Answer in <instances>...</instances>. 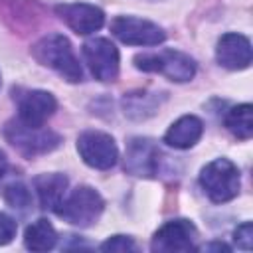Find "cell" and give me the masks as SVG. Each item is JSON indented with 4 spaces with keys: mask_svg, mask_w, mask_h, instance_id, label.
<instances>
[{
    "mask_svg": "<svg viewBox=\"0 0 253 253\" xmlns=\"http://www.w3.org/2000/svg\"><path fill=\"white\" fill-rule=\"evenodd\" d=\"M32 55L45 67L59 73L69 83H79L83 79V69L79 59L73 53V47L69 40L61 34H49L43 36L34 47Z\"/></svg>",
    "mask_w": 253,
    "mask_h": 253,
    "instance_id": "cell-1",
    "label": "cell"
},
{
    "mask_svg": "<svg viewBox=\"0 0 253 253\" xmlns=\"http://www.w3.org/2000/svg\"><path fill=\"white\" fill-rule=\"evenodd\" d=\"M134 67L146 73H160L174 83H186L196 75V61L178 49H162L158 53H136Z\"/></svg>",
    "mask_w": 253,
    "mask_h": 253,
    "instance_id": "cell-2",
    "label": "cell"
},
{
    "mask_svg": "<svg viewBox=\"0 0 253 253\" xmlns=\"http://www.w3.org/2000/svg\"><path fill=\"white\" fill-rule=\"evenodd\" d=\"M200 184L213 204H225L239 194L241 176L231 160L215 158L202 168Z\"/></svg>",
    "mask_w": 253,
    "mask_h": 253,
    "instance_id": "cell-3",
    "label": "cell"
},
{
    "mask_svg": "<svg viewBox=\"0 0 253 253\" xmlns=\"http://www.w3.org/2000/svg\"><path fill=\"white\" fill-rule=\"evenodd\" d=\"M4 136L6 140L18 150L22 152L24 156L32 158V156H38V154H45V152H51L53 148L59 146L61 142V136L49 128H43V126H30V125H24L22 121L14 119L10 123H6L4 126Z\"/></svg>",
    "mask_w": 253,
    "mask_h": 253,
    "instance_id": "cell-4",
    "label": "cell"
},
{
    "mask_svg": "<svg viewBox=\"0 0 253 253\" xmlns=\"http://www.w3.org/2000/svg\"><path fill=\"white\" fill-rule=\"evenodd\" d=\"M105 202L101 194L91 186H77L55 210V213L71 225L89 227L103 213Z\"/></svg>",
    "mask_w": 253,
    "mask_h": 253,
    "instance_id": "cell-5",
    "label": "cell"
},
{
    "mask_svg": "<svg viewBox=\"0 0 253 253\" xmlns=\"http://www.w3.org/2000/svg\"><path fill=\"white\" fill-rule=\"evenodd\" d=\"M83 59L91 71V75L103 83L115 81L119 75V49L107 38H91L81 47Z\"/></svg>",
    "mask_w": 253,
    "mask_h": 253,
    "instance_id": "cell-6",
    "label": "cell"
},
{
    "mask_svg": "<svg viewBox=\"0 0 253 253\" xmlns=\"http://www.w3.org/2000/svg\"><path fill=\"white\" fill-rule=\"evenodd\" d=\"M77 150L83 162L95 170H109L119 160L115 138L103 130H85L77 138Z\"/></svg>",
    "mask_w": 253,
    "mask_h": 253,
    "instance_id": "cell-7",
    "label": "cell"
},
{
    "mask_svg": "<svg viewBox=\"0 0 253 253\" xmlns=\"http://www.w3.org/2000/svg\"><path fill=\"white\" fill-rule=\"evenodd\" d=\"M111 32L126 45H158L166 40V34L158 24L136 16H117L111 22Z\"/></svg>",
    "mask_w": 253,
    "mask_h": 253,
    "instance_id": "cell-8",
    "label": "cell"
},
{
    "mask_svg": "<svg viewBox=\"0 0 253 253\" xmlns=\"http://www.w3.org/2000/svg\"><path fill=\"white\" fill-rule=\"evenodd\" d=\"M160 156H162V152L154 140L134 136L126 144L125 170L132 176L152 178L160 170Z\"/></svg>",
    "mask_w": 253,
    "mask_h": 253,
    "instance_id": "cell-9",
    "label": "cell"
},
{
    "mask_svg": "<svg viewBox=\"0 0 253 253\" xmlns=\"http://www.w3.org/2000/svg\"><path fill=\"white\" fill-rule=\"evenodd\" d=\"M198 229L190 219H170L156 229L150 249L152 251H190L196 247Z\"/></svg>",
    "mask_w": 253,
    "mask_h": 253,
    "instance_id": "cell-10",
    "label": "cell"
},
{
    "mask_svg": "<svg viewBox=\"0 0 253 253\" xmlns=\"http://www.w3.org/2000/svg\"><path fill=\"white\" fill-rule=\"evenodd\" d=\"M14 99L18 103V121L30 126H43L57 109L55 97L42 89L20 91V95H14Z\"/></svg>",
    "mask_w": 253,
    "mask_h": 253,
    "instance_id": "cell-11",
    "label": "cell"
},
{
    "mask_svg": "<svg viewBox=\"0 0 253 253\" xmlns=\"http://www.w3.org/2000/svg\"><path fill=\"white\" fill-rule=\"evenodd\" d=\"M57 16L75 32L81 36H89L103 28L105 24V12L93 4L85 2H71V4H59L55 6Z\"/></svg>",
    "mask_w": 253,
    "mask_h": 253,
    "instance_id": "cell-12",
    "label": "cell"
},
{
    "mask_svg": "<svg viewBox=\"0 0 253 253\" xmlns=\"http://www.w3.org/2000/svg\"><path fill=\"white\" fill-rule=\"evenodd\" d=\"M251 42L237 34V32H229L223 34L217 40V47H215V59L221 67L231 69V71H239V69H247L251 63Z\"/></svg>",
    "mask_w": 253,
    "mask_h": 253,
    "instance_id": "cell-13",
    "label": "cell"
},
{
    "mask_svg": "<svg viewBox=\"0 0 253 253\" xmlns=\"http://www.w3.org/2000/svg\"><path fill=\"white\" fill-rule=\"evenodd\" d=\"M204 134V123L196 115H184L170 125L164 134V142L172 148L186 150L192 148Z\"/></svg>",
    "mask_w": 253,
    "mask_h": 253,
    "instance_id": "cell-14",
    "label": "cell"
},
{
    "mask_svg": "<svg viewBox=\"0 0 253 253\" xmlns=\"http://www.w3.org/2000/svg\"><path fill=\"white\" fill-rule=\"evenodd\" d=\"M67 178L59 172H49V174H40L34 178V188L40 200V206L43 210L55 211L59 208V204L65 198L67 192Z\"/></svg>",
    "mask_w": 253,
    "mask_h": 253,
    "instance_id": "cell-15",
    "label": "cell"
},
{
    "mask_svg": "<svg viewBox=\"0 0 253 253\" xmlns=\"http://www.w3.org/2000/svg\"><path fill=\"white\" fill-rule=\"evenodd\" d=\"M160 107V97L158 93H150V91H132V93H125L123 97V111L126 117L134 119V121H142L152 117Z\"/></svg>",
    "mask_w": 253,
    "mask_h": 253,
    "instance_id": "cell-16",
    "label": "cell"
},
{
    "mask_svg": "<svg viewBox=\"0 0 253 253\" xmlns=\"http://www.w3.org/2000/svg\"><path fill=\"white\" fill-rule=\"evenodd\" d=\"M57 243V231L53 229V225L40 217L36 219L34 223H30L26 227V233H24V245L26 249L30 251H49L53 249Z\"/></svg>",
    "mask_w": 253,
    "mask_h": 253,
    "instance_id": "cell-17",
    "label": "cell"
},
{
    "mask_svg": "<svg viewBox=\"0 0 253 253\" xmlns=\"http://www.w3.org/2000/svg\"><path fill=\"white\" fill-rule=\"evenodd\" d=\"M225 126L233 136H237L241 140L251 138V134H253V107L249 103L231 107L225 115Z\"/></svg>",
    "mask_w": 253,
    "mask_h": 253,
    "instance_id": "cell-18",
    "label": "cell"
},
{
    "mask_svg": "<svg viewBox=\"0 0 253 253\" xmlns=\"http://www.w3.org/2000/svg\"><path fill=\"white\" fill-rule=\"evenodd\" d=\"M4 200L10 208L18 211H26L32 206V194L24 182H12L4 190Z\"/></svg>",
    "mask_w": 253,
    "mask_h": 253,
    "instance_id": "cell-19",
    "label": "cell"
},
{
    "mask_svg": "<svg viewBox=\"0 0 253 253\" xmlns=\"http://www.w3.org/2000/svg\"><path fill=\"white\" fill-rule=\"evenodd\" d=\"M101 251H119V253H125V251H136V243L132 241V237H126V235H113L109 237L107 241H103L99 245Z\"/></svg>",
    "mask_w": 253,
    "mask_h": 253,
    "instance_id": "cell-20",
    "label": "cell"
},
{
    "mask_svg": "<svg viewBox=\"0 0 253 253\" xmlns=\"http://www.w3.org/2000/svg\"><path fill=\"white\" fill-rule=\"evenodd\" d=\"M233 241L239 249L251 251V247H253V223L243 221L241 225H237L235 231H233Z\"/></svg>",
    "mask_w": 253,
    "mask_h": 253,
    "instance_id": "cell-21",
    "label": "cell"
},
{
    "mask_svg": "<svg viewBox=\"0 0 253 253\" xmlns=\"http://www.w3.org/2000/svg\"><path fill=\"white\" fill-rule=\"evenodd\" d=\"M16 231H18L16 221L4 211H0V245H8L16 237Z\"/></svg>",
    "mask_w": 253,
    "mask_h": 253,
    "instance_id": "cell-22",
    "label": "cell"
},
{
    "mask_svg": "<svg viewBox=\"0 0 253 253\" xmlns=\"http://www.w3.org/2000/svg\"><path fill=\"white\" fill-rule=\"evenodd\" d=\"M200 251H229V247L221 241H211V243H206L200 247Z\"/></svg>",
    "mask_w": 253,
    "mask_h": 253,
    "instance_id": "cell-23",
    "label": "cell"
},
{
    "mask_svg": "<svg viewBox=\"0 0 253 253\" xmlns=\"http://www.w3.org/2000/svg\"><path fill=\"white\" fill-rule=\"evenodd\" d=\"M6 170H8V158H6L4 150H0V178L6 174Z\"/></svg>",
    "mask_w": 253,
    "mask_h": 253,
    "instance_id": "cell-24",
    "label": "cell"
},
{
    "mask_svg": "<svg viewBox=\"0 0 253 253\" xmlns=\"http://www.w3.org/2000/svg\"><path fill=\"white\" fill-rule=\"evenodd\" d=\"M0 85H2V79H0Z\"/></svg>",
    "mask_w": 253,
    "mask_h": 253,
    "instance_id": "cell-25",
    "label": "cell"
}]
</instances>
